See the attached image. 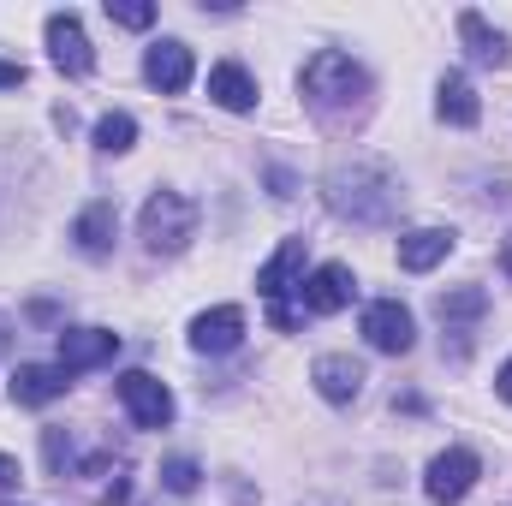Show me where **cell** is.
<instances>
[{"label":"cell","mask_w":512,"mask_h":506,"mask_svg":"<svg viewBox=\"0 0 512 506\" xmlns=\"http://www.w3.org/2000/svg\"><path fill=\"white\" fill-rule=\"evenodd\" d=\"M298 90H304L310 114L328 120V126H340V120H352V114L370 108V72H364L352 54H340V48L310 54L304 72H298Z\"/></svg>","instance_id":"cell-1"},{"label":"cell","mask_w":512,"mask_h":506,"mask_svg":"<svg viewBox=\"0 0 512 506\" xmlns=\"http://www.w3.org/2000/svg\"><path fill=\"white\" fill-rule=\"evenodd\" d=\"M328 209L358 227H387L399 215V179L382 161H346L328 173Z\"/></svg>","instance_id":"cell-2"},{"label":"cell","mask_w":512,"mask_h":506,"mask_svg":"<svg viewBox=\"0 0 512 506\" xmlns=\"http://www.w3.org/2000/svg\"><path fill=\"white\" fill-rule=\"evenodd\" d=\"M137 239H143V251H155V256H179L197 239V203L179 197V191H155L143 203V215H137Z\"/></svg>","instance_id":"cell-3"},{"label":"cell","mask_w":512,"mask_h":506,"mask_svg":"<svg viewBox=\"0 0 512 506\" xmlns=\"http://www.w3.org/2000/svg\"><path fill=\"white\" fill-rule=\"evenodd\" d=\"M304 239H286L280 251L268 256L262 268H256V286H262V304H268V316H274V328H298V316H292V292H304Z\"/></svg>","instance_id":"cell-4"},{"label":"cell","mask_w":512,"mask_h":506,"mask_svg":"<svg viewBox=\"0 0 512 506\" xmlns=\"http://www.w3.org/2000/svg\"><path fill=\"white\" fill-rule=\"evenodd\" d=\"M477 477H483V459H477L471 447H447V453L429 459V471H423V495H429L435 506H459L471 489H477Z\"/></svg>","instance_id":"cell-5"},{"label":"cell","mask_w":512,"mask_h":506,"mask_svg":"<svg viewBox=\"0 0 512 506\" xmlns=\"http://www.w3.org/2000/svg\"><path fill=\"white\" fill-rule=\"evenodd\" d=\"M120 405H126V417L137 429H167L173 423V393H167V381H155L149 370H126L120 376Z\"/></svg>","instance_id":"cell-6"},{"label":"cell","mask_w":512,"mask_h":506,"mask_svg":"<svg viewBox=\"0 0 512 506\" xmlns=\"http://www.w3.org/2000/svg\"><path fill=\"white\" fill-rule=\"evenodd\" d=\"M435 316H441V328L453 334V358H465V352H471L477 322L489 316V292H483V286H453V292H441V298H435Z\"/></svg>","instance_id":"cell-7"},{"label":"cell","mask_w":512,"mask_h":506,"mask_svg":"<svg viewBox=\"0 0 512 506\" xmlns=\"http://www.w3.org/2000/svg\"><path fill=\"white\" fill-rule=\"evenodd\" d=\"M364 340L387 352V358H405L411 352V340H417V322H411V310L399 304V298H376L370 310H364Z\"/></svg>","instance_id":"cell-8"},{"label":"cell","mask_w":512,"mask_h":506,"mask_svg":"<svg viewBox=\"0 0 512 506\" xmlns=\"http://www.w3.org/2000/svg\"><path fill=\"white\" fill-rule=\"evenodd\" d=\"M48 60H54L66 78H84V72L96 66V54H90V36H84L78 12H54V18H48Z\"/></svg>","instance_id":"cell-9"},{"label":"cell","mask_w":512,"mask_h":506,"mask_svg":"<svg viewBox=\"0 0 512 506\" xmlns=\"http://www.w3.org/2000/svg\"><path fill=\"white\" fill-rule=\"evenodd\" d=\"M352 292H358L352 268H346V262H322V268L304 280V310H310V316H340V310L352 304Z\"/></svg>","instance_id":"cell-10"},{"label":"cell","mask_w":512,"mask_h":506,"mask_svg":"<svg viewBox=\"0 0 512 506\" xmlns=\"http://www.w3.org/2000/svg\"><path fill=\"white\" fill-rule=\"evenodd\" d=\"M239 340H245V310H239V304H215V310H203V316L191 322V346L209 352V358L239 352Z\"/></svg>","instance_id":"cell-11"},{"label":"cell","mask_w":512,"mask_h":506,"mask_svg":"<svg viewBox=\"0 0 512 506\" xmlns=\"http://www.w3.org/2000/svg\"><path fill=\"white\" fill-rule=\"evenodd\" d=\"M114 352H120V334H108V328H66L60 334V370L66 376H84V370L108 364Z\"/></svg>","instance_id":"cell-12"},{"label":"cell","mask_w":512,"mask_h":506,"mask_svg":"<svg viewBox=\"0 0 512 506\" xmlns=\"http://www.w3.org/2000/svg\"><path fill=\"white\" fill-rule=\"evenodd\" d=\"M310 381H316V393H322L328 405H352V399L364 393V364L346 358V352H328V358L310 364Z\"/></svg>","instance_id":"cell-13"},{"label":"cell","mask_w":512,"mask_h":506,"mask_svg":"<svg viewBox=\"0 0 512 506\" xmlns=\"http://www.w3.org/2000/svg\"><path fill=\"white\" fill-rule=\"evenodd\" d=\"M191 72H197V66H191V48H185V42H173V36H167V42H155V48L143 54V78H149L161 96H179V90L191 84Z\"/></svg>","instance_id":"cell-14"},{"label":"cell","mask_w":512,"mask_h":506,"mask_svg":"<svg viewBox=\"0 0 512 506\" xmlns=\"http://www.w3.org/2000/svg\"><path fill=\"white\" fill-rule=\"evenodd\" d=\"M66 387H72V376L60 364H18L12 370V399L18 405H54Z\"/></svg>","instance_id":"cell-15"},{"label":"cell","mask_w":512,"mask_h":506,"mask_svg":"<svg viewBox=\"0 0 512 506\" xmlns=\"http://www.w3.org/2000/svg\"><path fill=\"white\" fill-rule=\"evenodd\" d=\"M447 256H453V233H447V227H417V233L399 239V268H405V274H429V268L447 262Z\"/></svg>","instance_id":"cell-16"},{"label":"cell","mask_w":512,"mask_h":506,"mask_svg":"<svg viewBox=\"0 0 512 506\" xmlns=\"http://www.w3.org/2000/svg\"><path fill=\"white\" fill-rule=\"evenodd\" d=\"M72 239H78L84 256H108L114 239H120V209H114V203H90V209L72 221Z\"/></svg>","instance_id":"cell-17"},{"label":"cell","mask_w":512,"mask_h":506,"mask_svg":"<svg viewBox=\"0 0 512 506\" xmlns=\"http://www.w3.org/2000/svg\"><path fill=\"white\" fill-rule=\"evenodd\" d=\"M435 114H441L447 126H477V120H483V102H477V90H471L465 72H447V78L435 84Z\"/></svg>","instance_id":"cell-18"},{"label":"cell","mask_w":512,"mask_h":506,"mask_svg":"<svg viewBox=\"0 0 512 506\" xmlns=\"http://www.w3.org/2000/svg\"><path fill=\"white\" fill-rule=\"evenodd\" d=\"M209 96H215L227 114H251L256 108V78L239 66V60H221V66L209 72Z\"/></svg>","instance_id":"cell-19"},{"label":"cell","mask_w":512,"mask_h":506,"mask_svg":"<svg viewBox=\"0 0 512 506\" xmlns=\"http://www.w3.org/2000/svg\"><path fill=\"white\" fill-rule=\"evenodd\" d=\"M459 36H465V54L477 66H507V36L483 12H459Z\"/></svg>","instance_id":"cell-20"},{"label":"cell","mask_w":512,"mask_h":506,"mask_svg":"<svg viewBox=\"0 0 512 506\" xmlns=\"http://www.w3.org/2000/svg\"><path fill=\"white\" fill-rule=\"evenodd\" d=\"M131 143H137V120L131 114H102L96 120V149L102 155H126Z\"/></svg>","instance_id":"cell-21"},{"label":"cell","mask_w":512,"mask_h":506,"mask_svg":"<svg viewBox=\"0 0 512 506\" xmlns=\"http://www.w3.org/2000/svg\"><path fill=\"white\" fill-rule=\"evenodd\" d=\"M108 18L126 24V30H149L155 24V6L149 0H108Z\"/></svg>","instance_id":"cell-22"},{"label":"cell","mask_w":512,"mask_h":506,"mask_svg":"<svg viewBox=\"0 0 512 506\" xmlns=\"http://www.w3.org/2000/svg\"><path fill=\"white\" fill-rule=\"evenodd\" d=\"M161 483H167L173 495H191V489H197V465H191V459H167V465H161Z\"/></svg>","instance_id":"cell-23"},{"label":"cell","mask_w":512,"mask_h":506,"mask_svg":"<svg viewBox=\"0 0 512 506\" xmlns=\"http://www.w3.org/2000/svg\"><path fill=\"white\" fill-rule=\"evenodd\" d=\"M12 489H18V459L0 453V495H12Z\"/></svg>","instance_id":"cell-24"},{"label":"cell","mask_w":512,"mask_h":506,"mask_svg":"<svg viewBox=\"0 0 512 506\" xmlns=\"http://www.w3.org/2000/svg\"><path fill=\"white\" fill-rule=\"evenodd\" d=\"M24 84V66H12V60H0V90H18Z\"/></svg>","instance_id":"cell-25"},{"label":"cell","mask_w":512,"mask_h":506,"mask_svg":"<svg viewBox=\"0 0 512 506\" xmlns=\"http://www.w3.org/2000/svg\"><path fill=\"white\" fill-rule=\"evenodd\" d=\"M495 393H501V399H507V405H512V358H507V364H501V376H495Z\"/></svg>","instance_id":"cell-26"},{"label":"cell","mask_w":512,"mask_h":506,"mask_svg":"<svg viewBox=\"0 0 512 506\" xmlns=\"http://www.w3.org/2000/svg\"><path fill=\"white\" fill-rule=\"evenodd\" d=\"M501 274L512 280V233H507V245H501Z\"/></svg>","instance_id":"cell-27"}]
</instances>
